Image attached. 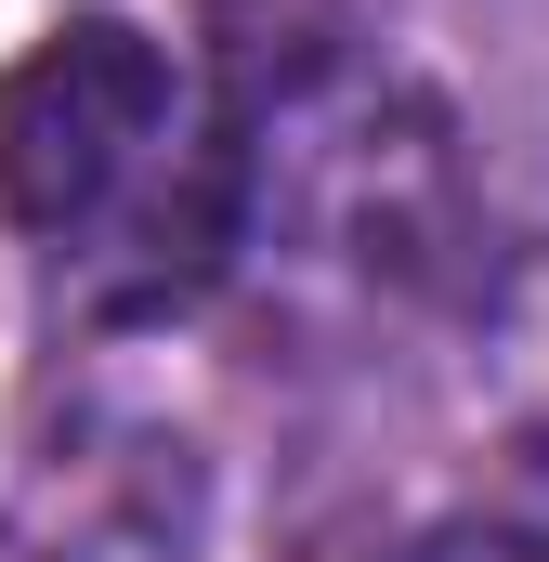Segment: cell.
I'll list each match as a JSON object with an SVG mask.
<instances>
[{"label": "cell", "instance_id": "obj_1", "mask_svg": "<svg viewBox=\"0 0 549 562\" xmlns=\"http://www.w3.org/2000/svg\"><path fill=\"white\" fill-rule=\"evenodd\" d=\"M0 223L79 327H157L249 249V132L170 40L79 13L0 66Z\"/></svg>", "mask_w": 549, "mask_h": 562}, {"label": "cell", "instance_id": "obj_2", "mask_svg": "<svg viewBox=\"0 0 549 562\" xmlns=\"http://www.w3.org/2000/svg\"><path fill=\"white\" fill-rule=\"evenodd\" d=\"M445 223V132L380 79H327L249 119V249H301L340 276H418Z\"/></svg>", "mask_w": 549, "mask_h": 562}, {"label": "cell", "instance_id": "obj_3", "mask_svg": "<svg viewBox=\"0 0 549 562\" xmlns=\"http://www.w3.org/2000/svg\"><path fill=\"white\" fill-rule=\"evenodd\" d=\"M0 562H183V537L79 458V471H53V484L0 524Z\"/></svg>", "mask_w": 549, "mask_h": 562}, {"label": "cell", "instance_id": "obj_4", "mask_svg": "<svg viewBox=\"0 0 549 562\" xmlns=\"http://www.w3.org/2000/svg\"><path fill=\"white\" fill-rule=\"evenodd\" d=\"M393 562H549L537 537H497V524H445V537H418V550H393Z\"/></svg>", "mask_w": 549, "mask_h": 562}]
</instances>
